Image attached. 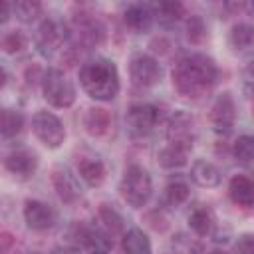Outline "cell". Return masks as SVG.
<instances>
[{"mask_svg": "<svg viewBox=\"0 0 254 254\" xmlns=\"http://www.w3.org/2000/svg\"><path fill=\"white\" fill-rule=\"evenodd\" d=\"M218 77L216 64L204 54H190L177 62L173 67V85L179 93L198 97L208 91Z\"/></svg>", "mask_w": 254, "mask_h": 254, "instance_id": "obj_1", "label": "cell"}, {"mask_svg": "<svg viewBox=\"0 0 254 254\" xmlns=\"http://www.w3.org/2000/svg\"><path fill=\"white\" fill-rule=\"evenodd\" d=\"M79 83L83 91L97 101H111L119 93V73L111 60L93 58L79 69Z\"/></svg>", "mask_w": 254, "mask_h": 254, "instance_id": "obj_2", "label": "cell"}, {"mask_svg": "<svg viewBox=\"0 0 254 254\" xmlns=\"http://www.w3.org/2000/svg\"><path fill=\"white\" fill-rule=\"evenodd\" d=\"M119 192L129 206L133 208L145 206L153 194V183L149 173L139 165H129L119 183Z\"/></svg>", "mask_w": 254, "mask_h": 254, "instance_id": "obj_3", "label": "cell"}, {"mask_svg": "<svg viewBox=\"0 0 254 254\" xmlns=\"http://www.w3.org/2000/svg\"><path fill=\"white\" fill-rule=\"evenodd\" d=\"M42 93L44 99L54 107H69L75 101V87L65 77L64 71L50 67L42 77Z\"/></svg>", "mask_w": 254, "mask_h": 254, "instance_id": "obj_4", "label": "cell"}, {"mask_svg": "<svg viewBox=\"0 0 254 254\" xmlns=\"http://www.w3.org/2000/svg\"><path fill=\"white\" fill-rule=\"evenodd\" d=\"M34 135L50 149H58L65 139V129L62 121L50 111H36L32 117Z\"/></svg>", "mask_w": 254, "mask_h": 254, "instance_id": "obj_5", "label": "cell"}, {"mask_svg": "<svg viewBox=\"0 0 254 254\" xmlns=\"http://www.w3.org/2000/svg\"><path fill=\"white\" fill-rule=\"evenodd\" d=\"M125 119H127V125L131 129V133L147 135L157 127V123L161 119V113L151 103H135V105L129 107Z\"/></svg>", "mask_w": 254, "mask_h": 254, "instance_id": "obj_6", "label": "cell"}, {"mask_svg": "<svg viewBox=\"0 0 254 254\" xmlns=\"http://www.w3.org/2000/svg\"><path fill=\"white\" fill-rule=\"evenodd\" d=\"M129 75H131L133 85H137V87H151V85H155L159 81L161 67H159V64H157L155 58L145 56V54H139V56H135L131 60Z\"/></svg>", "mask_w": 254, "mask_h": 254, "instance_id": "obj_7", "label": "cell"}, {"mask_svg": "<svg viewBox=\"0 0 254 254\" xmlns=\"http://www.w3.org/2000/svg\"><path fill=\"white\" fill-rule=\"evenodd\" d=\"M64 40H65V28L56 20H46L38 30L36 46L44 58H52L62 48Z\"/></svg>", "mask_w": 254, "mask_h": 254, "instance_id": "obj_8", "label": "cell"}, {"mask_svg": "<svg viewBox=\"0 0 254 254\" xmlns=\"http://www.w3.org/2000/svg\"><path fill=\"white\" fill-rule=\"evenodd\" d=\"M75 238L77 246L85 248L89 254H109L111 252V238L97 226H75Z\"/></svg>", "mask_w": 254, "mask_h": 254, "instance_id": "obj_9", "label": "cell"}, {"mask_svg": "<svg viewBox=\"0 0 254 254\" xmlns=\"http://www.w3.org/2000/svg\"><path fill=\"white\" fill-rule=\"evenodd\" d=\"M24 220L32 230H48L56 224V212L50 204L42 200H26L24 204Z\"/></svg>", "mask_w": 254, "mask_h": 254, "instance_id": "obj_10", "label": "cell"}, {"mask_svg": "<svg viewBox=\"0 0 254 254\" xmlns=\"http://www.w3.org/2000/svg\"><path fill=\"white\" fill-rule=\"evenodd\" d=\"M167 139L169 143H177V145H185V147H192L194 141V121L190 115H187L185 111H179L171 117L169 127H167Z\"/></svg>", "mask_w": 254, "mask_h": 254, "instance_id": "obj_11", "label": "cell"}, {"mask_svg": "<svg viewBox=\"0 0 254 254\" xmlns=\"http://www.w3.org/2000/svg\"><path fill=\"white\" fill-rule=\"evenodd\" d=\"M4 167L8 173H12L16 179H30L36 169H38V159L34 153L26 151V149H18L14 153H10L6 159H4Z\"/></svg>", "mask_w": 254, "mask_h": 254, "instance_id": "obj_12", "label": "cell"}, {"mask_svg": "<svg viewBox=\"0 0 254 254\" xmlns=\"http://www.w3.org/2000/svg\"><path fill=\"white\" fill-rule=\"evenodd\" d=\"M234 117H236V107L230 93L218 95L210 107V121L216 127V131H230V127L234 125Z\"/></svg>", "mask_w": 254, "mask_h": 254, "instance_id": "obj_13", "label": "cell"}, {"mask_svg": "<svg viewBox=\"0 0 254 254\" xmlns=\"http://www.w3.org/2000/svg\"><path fill=\"white\" fill-rule=\"evenodd\" d=\"M228 194L234 204L250 208L254 206V181L248 179L246 175H236L230 179L228 185Z\"/></svg>", "mask_w": 254, "mask_h": 254, "instance_id": "obj_14", "label": "cell"}, {"mask_svg": "<svg viewBox=\"0 0 254 254\" xmlns=\"http://www.w3.org/2000/svg\"><path fill=\"white\" fill-rule=\"evenodd\" d=\"M52 181H54V187H56V190H58V194H60V198L64 202L71 204L81 196L79 185H77L75 177L67 169H56Z\"/></svg>", "mask_w": 254, "mask_h": 254, "instance_id": "obj_15", "label": "cell"}, {"mask_svg": "<svg viewBox=\"0 0 254 254\" xmlns=\"http://www.w3.org/2000/svg\"><path fill=\"white\" fill-rule=\"evenodd\" d=\"M153 10L151 6L147 4H131L125 14H123V20L127 24V28H131L133 32L141 34V32H147L151 28V22H153Z\"/></svg>", "mask_w": 254, "mask_h": 254, "instance_id": "obj_16", "label": "cell"}, {"mask_svg": "<svg viewBox=\"0 0 254 254\" xmlns=\"http://www.w3.org/2000/svg\"><path fill=\"white\" fill-rule=\"evenodd\" d=\"M77 173L89 187H99L105 179V165L97 157H79Z\"/></svg>", "mask_w": 254, "mask_h": 254, "instance_id": "obj_17", "label": "cell"}, {"mask_svg": "<svg viewBox=\"0 0 254 254\" xmlns=\"http://www.w3.org/2000/svg\"><path fill=\"white\" fill-rule=\"evenodd\" d=\"M190 179L198 185V187H216L220 183V171L216 165H212L210 161L198 159L192 163L190 167Z\"/></svg>", "mask_w": 254, "mask_h": 254, "instance_id": "obj_18", "label": "cell"}, {"mask_svg": "<svg viewBox=\"0 0 254 254\" xmlns=\"http://www.w3.org/2000/svg\"><path fill=\"white\" fill-rule=\"evenodd\" d=\"M123 254H151V240L141 228H129L121 240Z\"/></svg>", "mask_w": 254, "mask_h": 254, "instance_id": "obj_19", "label": "cell"}, {"mask_svg": "<svg viewBox=\"0 0 254 254\" xmlns=\"http://www.w3.org/2000/svg\"><path fill=\"white\" fill-rule=\"evenodd\" d=\"M189 147L185 145H177V143H169L165 145L157 159H159V165L165 167V169H179L183 165H187V157H189Z\"/></svg>", "mask_w": 254, "mask_h": 254, "instance_id": "obj_20", "label": "cell"}, {"mask_svg": "<svg viewBox=\"0 0 254 254\" xmlns=\"http://www.w3.org/2000/svg\"><path fill=\"white\" fill-rule=\"evenodd\" d=\"M109 121H111L109 119V113L105 109H101V107H91L83 115V127H85V131L89 135H95V137L103 135L109 129Z\"/></svg>", "mask_w": 254, "mask_h": 254, "instance_id": "obj_21", "label": "cell"}, {"mask_svg": "<svg viewBox=\"0 0 254 254\" xmlns=\"http://www.w3.org/2000/svg\"><path fill=\"white\" fill-rule=\"evenodd\" d=\"M151 10H153V16L157 18V22L163 26H173L177 20H181V16L185 12L181 2H159V4H153Z\"/></svg>", "mask_w": 254, "mask_h": 254, "instance_id": "obj_22", "label": "cell"}, {"mask_svg": "<svg viewBox=\"0 0 254 254\" xmlns=\"http://www.w3.org/2000/svg\"><path fill=\"white\" fill-rule=\"evenodd\" d=\"M189 226L194 234L198 236H206L212 228V212L204 206H196L190 214H189Z\"/></svg>", "mask_w": 254, "mask_h": 254, "instance_id": "obj_23", "label": "cell"}, {"mask_svg": "<svg viewBox=\"0 0 254 254\" xmlns=\"http://www.w3.org/2000/svg\"><path fill=\"white\" fill-rule=\"evenodd\" d=\"M228 42L234 50H246L254 44V26L250 24H236L232 30H230V36H228Z\"/></svg>", "mask_w": 254, "mask_h": 254, "instance_id": "obj_24", "label": "cell"}, {"mask_svg": "<svg viewBox=\"0 0 254 254\" xmlns=\"http://www.w3.org/2000/svg\"><path fill=\"white\" fill-rule=\"evenodd\" d=\"M24 127V117L20 111H14V109H4L2 111V137L4 139H10V137H16Z\"/></svg>", "mask_w": 254, "mask_h": 254, "instance_id": "obj_25", "label": "cell"}, {"mask_svg": "<svg viewBox=\"0 0 254 254\" xmlns=\"http://www.w3.org/2000/svg\"><path fill=\"white\" fill-rule=\"evenodd\" d=\"M187 198H189V187H187L183 181H175V183H169V185H167L165 194H163V200H165L167 206L177 208V206H181Z\"/></svg>", "mask_w": 254, "mask_h": 254, "instance_id": "obj_26", "label": "cell"}, {"mask_svg": "<svg viewBox=\"0 0 254 254\" xmlns=\"http://www.w3.org/2000/svg\"><path fill=\"white\" fill-rule=\"evenodd\" d=\"M14 6V16L20 20V22H34L40 14H42V4L36 2V0H20Z\"/></svg>", "mask_w": 254, "mask_h": 254, "instance_id": "obj_27", "label": "cell"}, {"mask_svg": "<svg viewBox=\"0 0 254 254\" xmlns=\"http://www.w3.org/2000/svg\"><path fill=\"white\" fill-rule=\"evenodd\" d=\"M234 157L242 163H248L254 159V135H240L236 141H234Z\"/></svg>", "mask_w": 254, "mask_h": 254, "instance_id": "obj_28", "label": "cell"}, {"mask_svg": "<svg viewBox=\"0 0 254 254\" xmlns=\"http://www.w3.org/2000/svg\"><path fill=\"white\" fill-rule=\"evenodd\" d=\"M26 48V38L22 32H8L4 38H2V50L6 54H18Z\"/></svg>", "mask_w": 254, "mask_h": 254, "instance_id": "obj_29", "label": "cell"}, {"mask_svg": "<svg viewBox=\"0 0 254 254\" xmlns=\"http://www.w3.org/2000/svg\"><path fill=\"white\" fill-rule=\"evenodd\" d=\"M99 218L103 220L105 228L111 230V232H119V230L123 228V218H121L111 206H107V204H101V208H99Z\"/></svg>", "mask_w": 254, "mask_h": 254, "instance_id": "obj_30", "label": "cell"}, {"mask_svg": "<svg viewBox=\"0 0 254 254\" xmlns=\"http://www.w3.org/2000/svg\"><path fill=\"white\" fill-rule=\"evenodd\" d=\"M187 30H189L190 42H194V44H198L204 38V24H202V20L198 16H190V20L187 24Z\"/></svg>", "mask_w": 254, "mask_h": 254, "instance_id": "obj_31", "label": "cell"}, {"mask_svg": "<svg viewBox=\"0 0 254 254\" xmlns=\"http://www.w3.org/2000/svg\"><path fill=\"white\" fill-rule=\"evenodd\" d=\"M234 254H254V234H242L234 242Z\"/></svg>", "mask_w": 254, "mask_h": 254, "instance_id": "obj_32", "label": "cell"}, {"mask_svg": "<svg viewBox=\"0 0 254 254\" xmlns=\"http://www.w3.org/2000/svg\"><path fill=\"white\" fill-rule=\"evenodd\" d=\"M175 244H183V248H175L179 254H198L200 252V246L198 244H194L190 238H187V236H177L175 240H173Z\"/></svg>", "mask_w": 254, "mask_h": 254, "instance_id": "obj_33", "label": "cell"}, {"mask_svg": "<svg viewBox=\"0 0 254 254\" xmlns=\"http://www.w3.org/2000/svg\"><path fill=\"white\" fill-rule=\"evenodd\" d=\"M10 12H14V6L8 4V2H2V4H0V24H6V22H8Z\"/></svg>", "mask_w": 254, "mask_h": 254, "instance_id": "obj_34", "label": "cell"}, {"mask_svg": "<svg viewBox=\"0 0 254 254\" xmlns=\"http://www.w3.org/2000/svg\"><path fill=\"white\" fill-rule=\"evenodd\" d=\"M244 77L248 83H254V60L244 67Z\"/></svg>", "mask_w": 254, "mask_h": 254, "instance_id": "obj_35", "label": "cell"}, {"mask_svg": "<svg viewBox=\"0 0 254 254\" xmlns=\"http://www.w3.org/2000/svg\"><path fill=\"white\" fill-rule=\"evenodd\" d=\"M10 244H12V236H10L8 232H4V234H2V252H4V254L8 252Z\"/></svg>", "mask_w": 254, "mask_h": 254, "instance_id": "obj_36", "label": "cell"}, {"mask_svg": "<svg viewBox=\"0 0 254 254\" xmlns=\"http://www.w3.org/2000/svg\"><path fill=\"white\" fill-rule=\"evenodd\" d=\"M246 8H248V12H250V16H254V2H250V4L246 6Z\"/></svg>", "mask_w": 254, "mask_h": 254, "instance_id": "obj_37", "label": "cell"}, {"mask_svg": "<svg viewBox=\"0 0 254 254\" xmlns=\"http://www.w3.org/2000/svg\"><path fill=\"white\" fill-rule=\"evenodd\" d=\"M210 254H228V252H226V250H218V248H216V250H212Z\"/></svg>", "mask_w": 254, "mask_h": 254, "instance_id": "obj_38", "label": "cell"}, {"mask_svg": "<svg viewBox=\"0 0 254 254\" xmlns=\"http://www.w3.org/2000/svg\"><path fill=\"white\" fill-rule=\"evenodd\" d=\"M252 113H254V111H252Z\"/></svg>", "mask_w": 254, "mask_h": 254, "instance_id": "obj_39", "label": "cell"}]
</instances>
